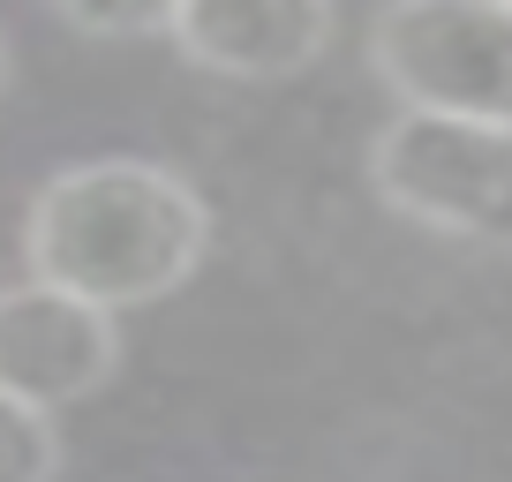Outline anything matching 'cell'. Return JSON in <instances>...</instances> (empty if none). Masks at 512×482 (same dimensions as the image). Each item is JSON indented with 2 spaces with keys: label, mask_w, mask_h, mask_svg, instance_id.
I'll list each match as a JSON object with an SVG mask.
<instances>
[{
  "label": "cell",
  "mask_w": 512,
  "mask_h": 482,
  "mask_svg": "<svg viewBox=\"0 0 512 482\" xmlns=\"http://www.w3.org/2000/svg\"><path fill=\"white\" fill-rule=\"evenodd\" d=\"M211 211L159 159H76L38 181L23 211V264L98 309H151L204 264Z\"/></svg>",
  "instance_id": "obj_1"
},
{
  "label": "cell",
  "mask_w": 512,
  "mask_h": 482,
  "mask_svg": "<svg viewBox=\"0 0 512 482\" xmlns=\"http://www.w3.org/2000/svg\"><path fill=\"white\" fill-rule=\"evenodd\" d=\"M369 189L422 234L512 249V129L452 113H392L369 136Z\"/></svg>",
  "instance_id": "obj_2"
},
{
  "label": "cell",
  "mask_w": 512,
  "mask_h": 482,
  "mask_svg": "<svg viewBox=\"0 0 512 482\" xmlns=\"http://www.w3.org/2000/svg\"><path fill=\"white\" fill-rule=\"evenodd\" d=\"M369 68L400 113L512 129V0H400L369 23Z\"/></svg>",
  "instance_id": "obj_3"
},
{
  "label": "cell",
  "mask_w": 512,
  "mask_h": 482,
  "mask_svg": "<svg viewBox=\"0 0 512 482\" xmlns=\"http://www.w3.org/2000/svg\"><path fill=\"white\" fill-rule=\"evenodd\" d=\"M113 370H121V317L113 309L61 294L46 279L0 287V392L61 415V407L106 392Z\"/></svg>",
  "instance_id": "obj_4"
},
{
  "label": "cell",
  "mask_w": 512,
  "mask_h": 482,
  "mask_svg": "<svg viewBox=\"0 0 512 482\" xmlns=\"http://www.w3.org/2000/svg\"><path fill=\"white\" fill-rule=\"evenodd\" d=\"M332 31L339 16L324 0H174L166 46L204 76L279 83V76H302L332 46Z\"/></svg>",
  "instance_id": "obj_5"
},
{
  "label": "cell",
  "mask_w": 512,
  "mask_h": 482,
  "mask_svg": "<svg viewBox=\"0 0 512 482\" xmlns=\"http://www.w3.org/2000/svg\"><path fill=\"white\" fill-rule=\"evenodd\" d=\"M53 475H61V422L16 392H0V482H53Z\"/></svg>",
  "instance_id": "obj_6"
},
{
  "label": "cell",
  "mask_w": 512,
  "mask_h": 482,
  "mask_svg": "<svg viewBox=\"0 0 512 482\" xmlns=\"http://www.w3.org/2000/svg\"><path fill=\"white\" fill-rule=\"evenodd\" d=\"M61 31H76V38H166L174 31V0L166 8H61Z\"/></svg>",
  "instance_id": "obj_7"
},
{
  "label": "cell",
  "mask_w": 512,
  "mask_h": 482,
  "mask_svg": "<svg viewBox=\"0 0 512 482\" xmlns=\"http://www.w3.org/2000/svg\"><path fill=\"white\" fill-rule=\"evenodd\" d=\"M8 68H16V53H8V31H0V91H8Z\"/></svg>",
  "instance_id": "obj_8"
}]
</instances>
